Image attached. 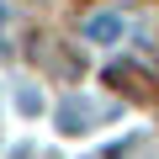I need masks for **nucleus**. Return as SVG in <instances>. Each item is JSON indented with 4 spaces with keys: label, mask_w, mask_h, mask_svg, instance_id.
<instances>
[{
    "label": "nucleus",
    "mask_w": 159,
    "mask_h": 159,
    "mask_svg": "<svg viewBox=\"0 0 159 159\" xmlns=\"http://www.w3.org/2000/svg\"><path fill=\"white\" fill-rule=\"evenodd\" d=\"M85 37H90V43H117V37H122V16H111V11L90 16V21H85Z\"/></svg>",
    "instance_id": "obj_1"
}]
</instances>
